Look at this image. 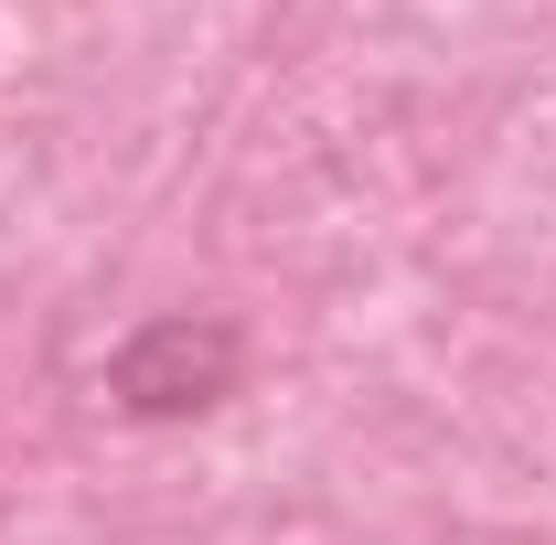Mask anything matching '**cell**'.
Masks as SVG:
<instances>
[{"label":"cell","instance_id":"1","mask_svg":"<svg viewBox=\"0 0 556 545\" xmlns=\"http://www.w3.org/2000/svg\"><path fill=\"white\" fill-rule=\"evenodd\" d=\"M247 375V332L214 321V310H161L139 321L118 353H108V407L139 417V428H172V417H204L236 396Z\"/></svg>","mask_w":556,"mask_h":545}]
</instances>
